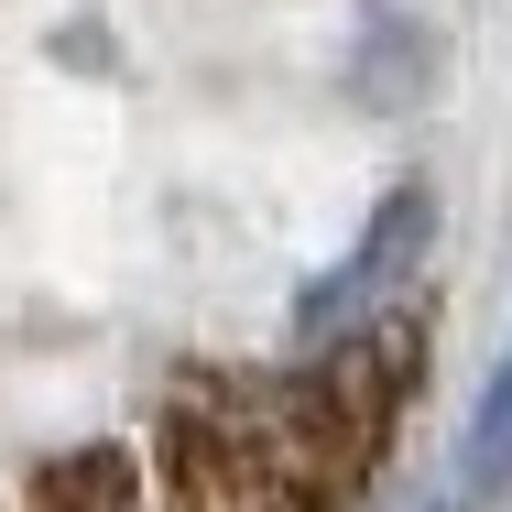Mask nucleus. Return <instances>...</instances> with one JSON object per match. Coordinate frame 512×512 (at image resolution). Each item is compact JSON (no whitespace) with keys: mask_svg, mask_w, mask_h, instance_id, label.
<instances>
[{"mask_svg":"<svg viewBox=\"0 0 512 512\" xmlns=\"http://www.w3.org/2000/svg\"><path fill=\"white\" fill-rule=\"evenodd\" d=\"M414 371V316L349 349H284L262 371H175L131 436L44 458L22 512H360Z\"/></svg>","mask_w":512,"mask_h":512,"instance_id":"obj_1","label":"nucleus"},{"mask_svg":"<svg viewBox=\"0 0 512 512\" xmlns=\"http://www.w3.org/2000/svg\"><path fill=\"white\" fill-rule=\"evenodd\" d=\"M425 251H436V197L425 186H393V197L371 207V229L295 295V349H349V338L393 327L414 306V284H425Z\"/></svg>","mask_w":512,"mask_h":512,"instance_id":"obj_2","label":"nucleus"},{"mask_svg":"<svg viewBox=\"0 0 512 512\" xmlns=\"http://www.w3.org/2000/svg\"><path fill=\"white\" fill-rule=\"evenodd\" d=\"M458 469H469V491H512V349H502V371L480 382V414H469Z\"/></svg>","mask_w":512,"mask_h":512,"instance_id":"obj_3","label":"nucleus"}]
</instances>
